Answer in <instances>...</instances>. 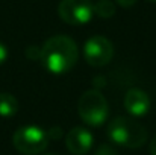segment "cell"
Here are the masks:
<instances>
[{
  "mask_svg": "<svg viewBox=\"0 0 156 155\" xmlns=\"http://www.w3.org/2000/svg\"><path fill=\"white\" fill-rule=\"evenodd\" d=\"M79 117L90 126H102L109 114L106 98L99 90L85 91L77 102Z\"/></svg>",
  "mask_w": 156,
  "mask_h": 155,
  "instance_id": "3",
  "label": "cell"
},
{
  "mask_svg": "<svg viewBox=\"0 0 156 155\" xmlns=\"http://www.w3.org/2000/svg\"><path fill=\"white\" fill-rule=\"evenodd\" d=\"M94 155H117V151L111 145H102V146L97 148Z\"/></svg>",
  "mask_w": 156,
  "mask_h": 155,
  "instance_id": "12",
  "label": "cell"
},
{
  "mask_svg": "<svg viewBox=\"0 0 156 155\" xmlns=\"http://www.w3.org/2000/svg\"><path fill=\"white\" fill-rule=\"evenodd\" d=\"M47 137L49 138H59L61 137V129L59 128H52L47 131Z\"/></svg>",
  "mask_w": 156,
  "mask_h": 155,
  "instance_id": "15",
  "label": "cell"
},
{
  "mask_svg": "<svg viewBox=\"0 0 156 155\" xmlns=\"http://www.w3.org/2000/svg\"><path fill=\"white\" fill-rule=\"evenodd\" d=\"M109 140L118 146L138 149L147 142V129L132 117H115L106 128Z\"/></svg>",
  "mask_w": 156,
  "mask_h": 155,
  "instance_id": "2",
  "label": "cell"
},
{
  "mask_svg": "<svg viewBox=\"0 0 156 155\" xmlns=\"http://www.w3.org/2000/svg\"><path fill=\"white\" fill-rule=\"evenodd\" d=\"M44 155H58V154H52V152H49V154H44Z\"/></svg>",
  "mask_w": 156,
  "mask_h": 155,
  "instance_id": "17",
  "label": "cell"
},
{
  "mask_svg": "<svg viewBox=\"0 0 156 155\" xmlns=\"http://www.w3.org/2000/svg\"><path fill=\"white\" fill-rule=\"evenodd\" d=\"M58 14L67 24L83 26L94 17V3L91 0H61Z\"/></svg>",
  "mask_w": 156,
  "mask_h": 155,
  "instance_id": "5",
  "label": "cell"
},
{
  "mask_svg": "<svg viewBox=\"0 0 156 155\" xmlns=\"http://www.w3.org/2000/svg\"><path fill=\"white\" fill-rule=\"evenodd\" d=\"M94 143L93 134L82 126H74L65 135V146L74 155H85L91 151Z\"/></svg>",
  "mask_w": 156,
  "mask_h": 155,
  "instance_id": "7",
  "label": "cell"
},
{
  "mask_svg": "<svg viewBox=\"0 0 156 155\" xmlns=\"http://www.w3.org/2000/svg\"><path fill=\"white\" fill-rule=\"evenodd\" d=\"M26 56L30 61H41V47H38V46H29L26 49Z\"/></svg>",
  "mask_w": 156,
  "mask_h": 155,
  "instance_id": "11",
  "label": "cell"
},
{
  "mask_svg": "<svg viewBox=\"0 0 156 155\" xmlns=\"http://www.w3.org/2000/svg\"><path fill=\"white\" fill-rule=\"evenodd\" d=\"M115 14V3L112 0H97L94 3V15L100 18H111Z\"/></svg>",
  "mask_w": 156,
  "mask_h": 155,
  "instance_id": "10",
  "label": "cell"
},
{
  "mask_svg": "<svg viewBox=\"0 0 156 155\" xmlns=\"http://www.w3.org/2000/svg\"><path fill=\"white\" fill-rule=\"evenodd\" d=\"M79 59V47L67 35H55L41 47V62L53 75L70 72Z\"/></svg>",
  "mask_w": 156,
  "mask_h": 155,
  "instance_id": "1",
  "label": "cell"
},
{
  "mask_svg": "<svg viewBox=\"0 0 156 155\" xmlns=\"http://www.w3.org/2000/svg\"><path fill=\"white\" fill-rule=\"evenodd\" d=\"M149 2H156V0H149Z\"/></svg>",
  "mask_w": 156,
  "mask_h": 155,
  "instance_id": "18",
  "label": "cell"
},
{
  "mask_svg": "<svg viewBox=\"0 0 156 155\" xmlns=\"http://www.w3.org/2000/svg\"><path fill=\"white\" fill-rule=\"evenodd\" d=\"M117 5H120L121 8H130L136 3V0H115Z\"/></svg>",
  "mask_w": 156,
  "mask_h": 155,
  "instance_id": "14",
  "label": "cell"
},
{
  "mask_svg": "<svg viewBox=\"0 0 156 155\" xmlns=\"http://www.w3.org/2000/svg\"><path fill=\"white\" fill-rule=\"evenodd\" d=\"M150 154L156 155V135L152 138V142H150Z\"/></svg>",
  "mask_w": 156,
  "mask_h": 155,
  "instance_id": "16",
  "label": "cell"
},
{
  "mask_svg": "<svg viewBox=\"0 0 156 155\" xmlns=\"http://www.w3.org/2000/svg\"><path fill=\"white\" fill-rule=\"evenodd\" d=\"M150 106H152V101L144 90L130 88L124 96V108L133 117L146 116L150 111Z\"/></svg>",
  "mask_w": 156,
  "mask_h": 155,
  "instance_id": "8",
  "label": "cell"
},
{
  "mask_svg": "<svg viewBox=\"0 0 156 155\" xmlns=\"http://www.w3.org/2000/svg\"><path fill=\"white\" fill-rule=\"evenodd\" d=\"M14 148L24 155H37L43 152L49 145L47 132L38 126L26 125L18 128L12 135Z\"/></svg>",
  "mask_w": 156,
  "mask_h": 155,
  "instance_id": "4",
  "label": "cell"
},
{
  "mask_svg": "<svg viewBox=\"0 0 156 155\" xmlns=\"http://www.w3.org/2000/svg\"><path fill=\"white\" fill-rule=\"evenodd\" d=\"M18 111L17 99L9 93H0V116L2 117H12Z\"/></svg>",
  "mask_w": 156,
  "mask_h": 155,
  "instance_id": "9",
  "label": "cell"
},
{
  "mask_svg": "<svg viewBox=\"0 0 156 155\" xmlns=\"http://www.w3.org/2000/svg\"><path fill=\"white\" fill-rule=\"evenodd\" d=\"M6 58H8V49L3 43H0V65L6 61Z\"/></svg>",
  "mask_w": 156,
  "mask_h": 155,
  "instance_id": "13",
  "label": "cell"
},
{
  "mask_svg": "<svg viewBox=\"0 0 156 155\" xmlns=\"http://www.w3.org/2000/svg\"><path fill=\"white\" fill-rule=\"evenodd\" d=\"M112 56H114V46L106 37L94 35L83 46V58L93 67H103L109 64Z\"/></svg>",
  "mask_w": 156,
  "mask_h": 155,
  "instance_id": "6",
  "label": "cell"
}]
</instances>
